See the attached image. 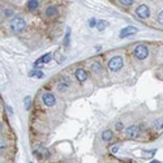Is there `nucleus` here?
Segmentation results:
<instances>
[{"label":"nucleus","instance_id":"12","mask_svg":"<svg viewBox=\"0 0 163 163\" xmlns=\"http://www.w3.org/2000/svg\"><path fill=\"white\" fill-rule=\"evenodd\" d=\"M91 71L94 73H102V65H101V63H91Z\"/></svg>","mask_w":163,"mask_h":163},{"label":"nucleus","instance_id":"24","mask_svg":"<svg viewBox=\"0 0 163 163\" xmlns=\"http://www.w3.org/2000/svg\"><path fill=\"white\" fill-rule=\"evenodd\" d=\"M12 15H13V12H12L11 9H7V11L4 12V16H5V17H9V16H12Z\"/></svg>","mask_w":163,"mask_h":163},{"label":"nucleus","instance_id":"22","mask_svg":"<svg viewBox=\"0 0 163 163\" xmlns=\"http://www.w3.org/2000/svg\"><path fill=\"white\" fill-rule=\"evenodd\" d=\"M25 104H26V108L29 110V108H30V97L25 98Z\"/></svg>","mask_w":163,"mask_h":163},{"label":"nucleus","instance_id":"17","mask_svg":"<svg viewBox=\"0 0 163 163\" xmlns=\"http://www.w3.org/2000/svg\"><path fill=\"white\" fill-rule=\"evenodd\" d=\"M154 127H155V129H156V130L163 129V119H158V120H155Z\"/></svg>","mask_w":163,"mask_h":163},{"label":"nucleus","instance_id":"3","mask_svg":"<svg viewBox=\"0 0 163 163\" xmlns=\"http://www.w3.org/2000/svg\"><path fill=\"white\" fill-rule=\"evenodd\" d=\"M134 56L139 60H143V59H146L148 58V55H149V50L146 46H143V45H139L136 48H134Z\"/></svg>","mask_w":163,"mask_h":163},{"label":"nucleus","instance_id":"18","mask_svg":"<svg viewBox=\"0 0 163 163\" xmlns=\"http://www.w3.org/2000/svg\"><path fill=\"white\" fill-rule=\"evenodd\" d=\"M67 87H68V82H64V81H60V82L58 84V89L60 91H64Z\"/></svg>","mask_w":163,"mask_h":163},{"label":"nucleus","instance_id":"9","mask_svg":"<svg viewBox=\"0 0 163 163\" xmlns=\"http://www.w3.org/2000/svg\"><path fill=\"white\" fill-rule=\"evenodd\" d=\"M50 60H51V54H46V55H43L42 58H39L38 60H35L34 67H41L42 64H45V63H48Z\"/></svg>","mask_w":163,"mask_h":163},{"label":"nucleus","instance_id":"23","mask_svg":"<svg viewBox=\"0 0 163 163\" xmlns=\"http://www.w3.org/2000/svg\"><path fill=\"white\" fill-rule=\"evenodd\" d=\"M89 26H90V28L97 26V22H95V20H94V18H91V20L89 21Z\"/></svg>","mask_w":163,"mask_h":163},{"label":"nucleus","instance_id":"14","mask_svg":"<svg viewBox=\"0 0 163 163\" xmlns=\"http://www.w3.org/2000/svg\"><path fill=\"white\" fill-rule=\"evenodd\" d=\"M108 26V24H107V21H97V29L99 30V31H103Z\"/></svg>","mask_w":163,"mask_h":163},{"label":"nucleus","instance_id":"15","mask_svg":"<svg viewBox=\"0 0 163 163\" xmlns=\"http://www.w3.org/2000/svg\"><path fill=\"white\" fill-rule=\"evenodd\" d=\"M46 15L50 16V17H52V16H56L58 15V9H56L55 7H48L47 11H46Z\"/></svg>","mask_w":163,"mask_h":163},{"label":"nucleus","instance_id":"27","mask_svg":"<svg viewBox=\"0 0 163 163\" xmlns=\"http://www.w3.org/2000/svg\"><path fill=\"white\" fill-rule=\"evenodd\" d=\"M150 163H159V162H158V161H152Z\"/></svg>","mask_w":163,"mask_h":163},{"label":"nucleus","instance_id":"4","mask_svg":"<svg viewBox=\"0 0 163 163\" xmlns=\"http://www.w3.org/2000/svg\"><path fill=\"white\" fill-rule=\"evenodd\" d=\"M42 101H43V103L47 106V107H52V106L56 104V98H55L54 94H51V93H45V94H43Z\"/></svg>","mask_w":163,"mask_h":163},{"label":"nucleus","instance_id":"8","mask_svg":"<svg viewBox=\"0 0 163 163\" xmlns=\"http://www.w3.org/2000/svg\"><path fill=\"white\" fill-rule=\"evenodd\" d=\"M74 74H76V78L78 80V82H84V81H86V80H87V73H86V71L81 69V68L76 69Z\"/></svg>","mask_w":163,"mask_h":163},{"label":"nucleus","instance_id":"2","mask_svg":"<svg viewBox=\"0 0 163 163\" xmlns=\"http://www.w3.org/2000/svg\"><path fill=\"white\" fill-rule=\"evenodd\" d=\"M123 65H124V60L121 56H114L108 61V68L112 72H117L119 69H121Z\"/></svg>","mask_w":163,"mask_h":163},{"label":"nucleus","instance_id":"5","mask_svg":"<svg viewBox=\"0 0 163 163\" xmlns=\"http://www.w3.org/2000/svg\"><path fill=\"white\" fill-rule=\"evenodd\" d=\"M136 15L139 17H141V18H148L150 16V9H149L148 5L141 4L136 8Z\"/></svg>","mask_w":163,"mask_h":163},{"label":"nucleus","instance_id":"26","mask_svg":"<svg viewBox=\"0 0 163 163\" xmlns=\"http://www.w3.org/2000/svg\"><path fill=\"white\" fill-rule=\"evenodd\" d=\"M158 21H159L161 24H163V11L158 15Z\"/></svg>","mask_w":163,"mask_h":163},{"label":"nucleus","instance_id":"19","mask_svg":"<svg viewBox=\"0 0 163 163\" xmlns=\"http://www.w3.org/2000/svg\"><path fill=\"white\" fill-rule=\"evenodd\" d=\"M121 5H125V7H129V5H132L134 3V0H119Z\"/></svg>","mask_w":163,"mask_h":163},{"label":"nucleus","instance_id":"20","mask_svg":"<svg viewBox=\"0 0 163 163\" xmlns=\"http://www.w3.org/2000/svg\"><path fill=\"white\" fill-rule=\"evenodd\" d=\"M69 37H71V31L68 30L67 37H65V39H64V45H65V46H68V45H69Z\"/></svg>","mask_w":163,"mask_h":163},{"label":"nucleus","instance_id":"13","mask_svg":"<svg viewBox=\"0 0 163 163\" xmlns=\"http://www.w3.org/2000/svg\"><path fill=\"white\" fill-rule=\"evenodd\" d=\"M38 5H39L38 0H29V2H28V8H29V11H35L37 8H38Z\"/></svg>","mask_w":163,"mask_h":163},{"label":"nucleus","instance_id":"11","mask_svg":"<svg viewBox=\"0 0 163 163\" xmlns=\"http://www.w3.org/2000/svg\"><path fill=\"white\" fill-rule=\"evenodd\" d=\"M112 139H114V134H112V132L110 129L107 130H103V133H102V140L106 141V142H110Z\"/></svg>","mask_w":163,"mask_h":163},{"label":"nucleus","instance_id":"6","mask_svg":"<svg viewBox=\"0 0 163 163\" xmlns=\"http://www.w3.org/2000/svg\"><path fill=\"white\" fill-rule=\"evenodd\" d=\"M140 134H141V127H139V125H132V127L127 129V137H129V139H137Z\"/></svg>","mask_w":163,"mask_h":163},{"label":"nucleus","instance_id":"10","mask_svg":"<svg viewBox=\"0 0 163 163\" xmlns=\"http://www.w3.org/2000/svg\"><path fill=\"white\" fill-rule=\"evenodd\" d=\"M35 154H37V155H39V156H42V158H43V156L46 158V156L50 155L48 150H47L46 148H43V146H39L38 149H35Z\"/></svg>","mask_w":163,"mask_h":163},{"label":"nucleus","instance_id":"7","mask_svg":"<svg viewBox=\"0 0 163 163\" xmlns=\"http://www.w3.org/2000/svg\"><path fill=\"white\" fill-rule=\"evenodd\" d=\"M137 31H139V29L137 28H134V26H128V28H124V29H121V31H120V38H125V37H129V35H133V34H136Z\"/></svg>","mask_w":163,"mask_h":163},{"label":"nucleus","instance_id":"1","mask_svg":"<svg viewBox=\"0 0 163 163\" xmlns=\"http://www.w3.org/2000/svg\"><path fill=\"white\" fill-rule=\"evenodd\" d=\"M25 26H26V21H25V18L21 16H17L11 21V29H12V31H15V33L22 31L25 29Z\"/></svg>","mask_w":163,"mask_h":163},{"label":"nucleus","instance_id":"21","mask_svg":"<svg viewBox=\"0 0 163 163\" xmlns=\"http://www.w3.org/2000/svg\"><path fill=\"white\" fill-rule=\"evenodd\" d=\"M110 150H111V153H112V154H115V153L119 152V146H117V145H112Z\"/></svg>","mask_w":163,"mask_h":163},{"label":"nucleus","instance_id":"25","mask_svg":"<svg viewBox=\"0 0 163 163\" xmlns=\"http://www.w3.org/2000/svg\"><path fill=\"white\" fill-rule=\"evenodd\" d=\"M115 128H116V130H121L123 129V124L121 123H116L115 124Z\"/></svg>","mask_w":163,"mask_h":163},{"label":"nucleus","instance_id":"16","mask_svg":"<svg viewBox=\"0 0 163 163\" xmlns=\"http://www.w3.org/2000/svg\"><path fill=\"white\" fill-rule=\"evenodd\" d=\"M29 76L30 77H38V78H42L45 74H43V72L42 71H31L30 73H29Z\"/></svg>","mask_w":163,"mask_h":163}]
</instances>
